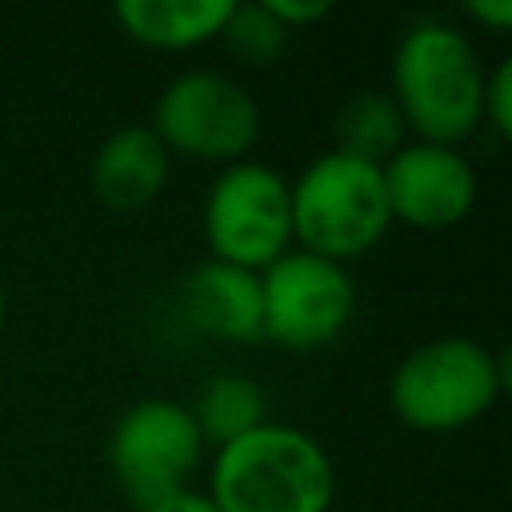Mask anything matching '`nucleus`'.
<instances>
[{
    "mask_svg": "<svg viewBox=\"0 0 512 512\" xmlns=\"http://www.w3.org/2000/svg\"><path fill=\"white\" fill-rule=\"evenodd\" d=\"M336 472L320 440L264 420L248 436L216 448L208 500L216 512H328Z\"/></svg>",
    "mask_w": 512,
    "mask_h": 512,
    "instance_id": "nucleus-1",
    "label": "nucleus"
},
{
    "mask_svg": "<svg viewBox=\"0 0 512 512\" xmlns=\"http://www.w3.org/2000/svg\"><path fill=\"white\" fill-rule=\"evenodd\" d=\"M0 328H4V288H0Z\"/></svg>",
    "mask_w": 512,
    "mask_h": 512,
    "instance_id": "nucleus-20",
    "label": "nucleus"
},
{
    "mask_svg": "<svg viewBox=\"0 0 512 512\" xmlns=\"http://www.w3.org/2000/svg\"><path fill=\"white\" fill-rule=\"evenodd\" d=\"M220 36L232 48V56H240L244 64H256V68L272 64L288 44V28L264 8V0L260 4H232Z\"/></svg>",
    "mask_w": 512,
    "mask_h": 512,
    "instance_id": "nucleus-15",
    "label": "nucleus"
},
{
    "mask_svg": "<svg viewBox=\"0 0 512 512\" xmlns=\"http://www.w3.org/2000/svg\"><path fill=\"white\" fill-rule=\"evenodd\" d=\"M148 128L168 152L236 164L260 136V108L252 92L224 72H184L160 92Z\"/></svg>",
    "mask_w": 512,
    "mask_h": 512,
    "instance_id": "nucleus-7",
    "label": "nucleus"
},
{
    "mask_svg": "<svg viewBox=\"0 0 512 512\" xmlns=\"http://www.w3.org/2000/svg\"><path fill=\"white\" fill-rule=\"evenodd\" d=\"M236 0H116L120 28L148 48H192L220 36Z\"/></svg>",
    "mask_w": 512,
    "mask_h": 512,
    "instance_id": "nucleus-12",
    "label": "nucleus"
},
{
    "mask_svg": "<svg viewBox=\"0 0 512 512\" xmlns=\"http://www.w3.org/2000/svg\"><path fill=\"white\" fill-rule=\"evenodd\" d=\"M264 8L292 32V28H304L312 20H324L332 12V0H264Z\"/></svg>",
    "mask_w": 512,
    "mask_h": 512,
    "instance_id": "nucleus-17",
    "label": "nucleus"
},
{
    "mask_svg": "<svg viewBox=\"0 0 512 512\" xmlns=\"http://www.w3.org/2000/svg\"><path fill=\"white\" fill-rule=\"evenodd\" d=\"M404 116L388 92H356L336 112V152H348L368 164H384L404 136Z\"/></svg>",
    "mask_w": 512,
    "mask_h": 512,
    "instance_id": "nucleus-14",
    "label": "nucleus"
},
{
    "mask_svg": "<svg viewBox=\"0 0 512 512\" xmlns=\"http://www.w3.org/2000/svg\"><path fill=\"white\" fill-rule=\"evenodd\" d=\"M180 308L188 324L216 340H256L264 336V300L260 272L204 260L180 288Z\"/></svg>",
    "mask_w": 512,
    "mask_h": 512,
    "instance_id": "nucleus-10",
    "label": "nucleus"
},
{
    "mask_svg": "<svg viewBox=\"0 0 512 512\" xmlns=\"http://www.w3.org/2000/svg\"><path fill=\"white\" fill-rule=\"evenodd\" d=\"M292 236L304 240V252L324 260H352L368 252L392 224L380 164L356 160L348 152L316 156L296 184H288Z\"/></svg>",
    "mask_w": 512,
    "mask_h": 512,
    "instance_id": "nucleus-4",
    "label": "nucleus"
},
{
    "mask_svg": "<svg viewBox=\"0 0 512 512\" xmlns=\"http://www.w3.org/2000/svg\"><path fill=\"white\" fill-rule=\"evenodd\" d=\"M380 176L392 220H404L424 232L460 224L476 200V172L448 144H400L380 164Z\"/></svg>",
    "mask_w": 512,
    "mask_h": 512,
    "instance_id": "nucleus-9",
    "label": "nucleus"
},
{
    "mask_svg": "<svg viewBox=\"0 0 512 512\" xmlns=\"http://www.w3.org/2000/svg\"><path fill=\"white\" fill-rule=\"evenodd\" d=\"M508 380V360L468 336H436L412 348L388 384L392 412L420 432H456L480 420Z\"/></svg>",
    "mask_w": 512,
    "mask_h": 512,
    "instance_id": "nucleus-3",
    "label": "nucleus"
},
{
    "mask_svg": "<svg viewBox=\"0 0 512 512\" xmlns=\"http://www.w3.org/2000/svg\"><path fill=\"white\" fill-rule=\"evenodd\" d=\"M468 12L492 28H508L512 24V0H468Z\"/></svg>",
    "mask_w": 512,
    "mask_h": 512,
    "instance_id": "nucleus-18",
    "label": "nucleus"
},
{
    "mask_svg": "<svg viewBox=\"0 0 512 512\" xmlns=\"http://www.w3.org/2000/svg\"><path fill=\"white\" fill-rule=\"evenodd\" d=\"M260 300L264 336L296 352L336 340L356 312V288L344 264L304 248L276 256L260 272Z\"/></svg>",
    "mask_w": 512,
    "mask_h": 512,
    "instance_id": "nucleus-8",
    "label": "nucleus"
},
{
    "mask_svg": "<svg viewBox=\"0 0 512 512\" xmlns=\"http://www.w3.org/2000/svg\"><path fill=\"white\" fill-rule=\"evenodd\" d=\"M204 232L212 260L264 272L292 240L288 180L256 160L224 164L204 200Z\"/></svg>",
    "mask_w": 512,
    "mask_h": 512,
    "instance_id": "nucleus-5",
    "label": "nucleus"
},
{
    "mask_svg": "<svg viewBox=\"0 0 512 512\" xmlns=\"http://www.w3.org/2000/svg\"><path fill=\"white\" fill-rule=\"evenodd\" d=\"M480 120H488L500 136H508V132H512V60H500V64L484 76Z\"/></svg>",
    "mask_w": 512,
    "mask_h": 512,
    "instance_id": "nucleus-16",
    "label": "nucleus"
},
{
    "mask_svg": "<svg viewBox=\"0 0 512 512\" xmlns=\"http://www.w3.org/2000/svg\"><path fill=\"white\" fill-rule=\"evenodd\" d=\"M200 432L184 404L176 400H140L132 404L112 436H108V464L120 492L140 508L152 512L156 504L188 492V476L200 464Z\"/></svg>",
    "mask_w": 512,
    "mask_h": 512,
    "instance_id": "nucleus-6",
    "label": "nucleus"
},
{
    "mask_svg": "<svg viewBox=\"0 0 512 512\" xmlns=\"http://www.w3.org/2000/svg\"><path fill=\"white\" fill-rule=\"evenodd\" d=\"M168 180V148L148 124L116 128L92 156V192L108 208H140Z\"/></svg>",
    "mask_w": 512,
    "mask_h": 512,
    "instance_id": "nucleus-11",
    "label": "nucleus"
},
{
    "mask_svg": "<svg viewBox=\"0 0 512 512\" xmlns=\"http://www.w3.org/2000/svg\"><path fill=\"white\" fill-rule=\"evenodd\" d=\"M152 512H216V504H212L204 492H180V496L156 504Z\"/></svg>",
    "mask_w": 512,
    "mask_h": 512,
    "instance_id": "nucleus-19",
    "label": "nucleus"
},
{
    "mask_svg": "<svg viewBox=\"0 0 512 512\" xmlns=\"http://www.w3.org/2000/svg\"><path fill=\"white\" fill-rule=\"evenodd\" d=\"M188 412L196 420L200 440L224 448V444L248 436L252 428H260L268 420V396L252 376L220 372V376L204 380V388H200V396Z\"/></svg>",
    "mask_w": 512,
    "mask_h": 512,
    "instance_id": "nucleus-13",
    "label": "nucleus"
},
{
    "mask_svg": "<svg viewBox=\"0 0 512 512\" xmlns=\"http://www.w3.org/2000/svg\"><path fill=\"white\" fill-rule=\"evenodd\" d=\"M408 128L428 144H456L480 124L484 68L464 32L444 20H416L392 56L388 92Z\"/></svg>",
    "mask_w": 512,
    "mask_h": 512,
    "instance_id": "nucleus-2",
    "label": "nucleus"
}]
</instances>
